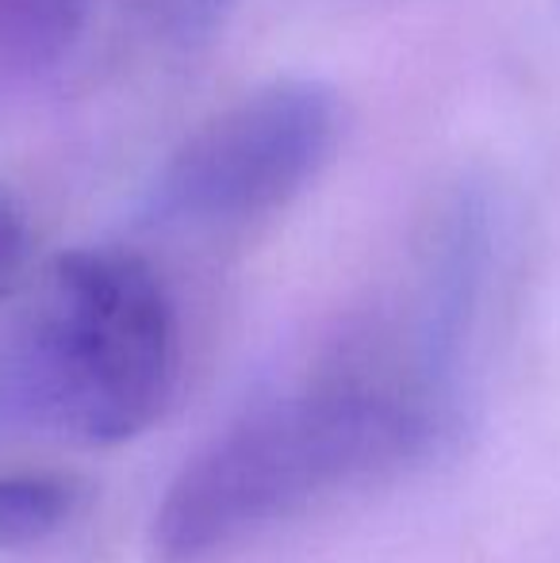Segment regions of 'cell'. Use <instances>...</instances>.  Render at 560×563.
Wrapping results in <instances>:
<instances>
[{
    "instance_id": "obj_1",
    "label": "cell",
    "mask_w": 560,
    "mask_h": 563,
    "mask_svg": "<svg viewBox=\"0 0 560 563\" xmlns=\"http://www.w3.org/2000/svg\"><path fill=\"white\" fill-rule=\"evenodd\" d=\"M457 422L453 311L399 353L345 356L254 402L169 483L154 518L162 563H204L311 506L407 472Z\"/></svg>"
},
{
    "instance_id": "obj_2",
    "label": "cell",
    "mask_w": 560,
    "mask_h": 563,
    "mask_svg": "<svg viewBox=\"0 0 560 563\" xmlns=\"http://www.w3.org/2000/svg\"><path fill=\"white\" fill-rule=\"evenodd\" d=\"M177 314L135 253L51 261L0 330V433L120 445L169 407Z\"/></svg>"
},
{
    "instance_id": "obj_3",
    "label": "cell",
    "mask_w": 560,
    "mask_h": 563,
    "mask_svg": "<svg viewBox=\"0 0 560 563\" xmlns=\"http://www.w3.org/2000/svg\"><path fill=\"white\" fill-rule=\"evenodd\" d=\"M338 97L319 81L246 92L193 131L146 188L142 216L157 227H242L284 208L330 162Z\"/></svg>"
},
{
    "instance_id": "obj_4",
    "label": "cell",
    "mask_w": 560,
    "mask_h": 563,
    "mask_svg": "<svg viewBox=\"0 0 560 563\" xmlns=\"http://www.w3.org/2000/svg\"><path fill=\"white\" fill-rule=\"evenodd\" d=\"M92 0H0V74L39 77L81 38Z\"/></svg>"
},
{
    "instance_id": "obj_5",
    "label": "cell",
    "mask_w": 560,
    "mask_h": 563,
    "mask_svg": "<svg viewBox=\"0 0 560 563\" xmlns=\"http://www.w3.org/2000/svg\"><path fill=\"white\" fill-rule=\"evenodd\" d=\"M77 490L58 475H0V552L35 549L69 521Z\"/></svg>"
},
{
    "instance_id": "obj_6",
    "label": "cell",
    "mask_w": 560,
    "mask_h": 563,
    "mask_svg": "<svg viewBox=\"0 0 560 563\" xmlns=\"http://www.w3.org/2000/svg\"><path fill=\"white\" fill-rule=\"evenodd\" d=\"M31 265V234L23 216L12 203L0 200V299L23 288Z\"/></svg>"
},
{
    "instance_id": "obj_7",
    "label": "cell",
    "mask_w": 560,
    "mask_h": 563,
    "mask_svg": "<svg viewBox=\"0 0 560 563\" xmlns=\"http://www.w3.org/2000/svg\"><path fill=\"white\" fill-rule=\"evenodd\" d=\"M223 4H227V0H188V12L200 15V20H211V15H216Z\"/></svg>"
}]
</instances>
